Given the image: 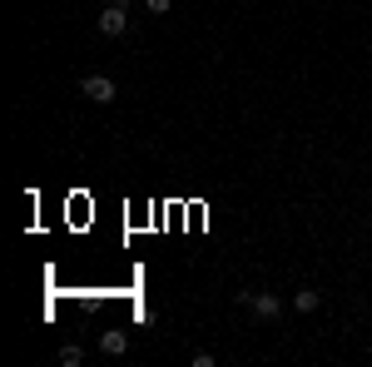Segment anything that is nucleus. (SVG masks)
Instances as JSON below:
<instances>
[{
    "label": "nucleus",
    "instance_id": "2",
    "mask_svg": "<svg viewBox=\"0 0 372 367\" xmlns=\"http://www.w3.org/2000/svg\"><path fill=\"white\" fill-rule=\"evenodd\" d=\"M238 303H248L258 318H278L283 313V298H273V293H238Z\"/></svg>",
    "mask_w": 372,
    "mask_h": 367
},
{
    "label": "nucleus",
    "instance_id": "8",
    "mask_svg": "<svg viewBox=\"0 0 372 367\" xmlns=\"http://www.w3.org/2000/svg\"><path fill=\"white\" fill-rule=\"evenodd\" d=\"M109 5H124V10H129V0H109Z\"/></svg>",
    "mask_w": 372,
    "mask_h": 367
},
{
    "label": "nucleus",
    "instance_id": "5",
    "mask_svg": "<svg viewBox=\"0 0 372 367\" xmlns=\"http://www.w3.org/2000/svg\"><path fill=\"white\" fill-rule=\"evenodd\" d=\"M318 303H323V293H313V288H303V293H293V308H298V313H313Z\"/></svg>",
    "mask_w": 372,
    "mask_h": 367
},
{
    "label": "nucleus",
    "instance_id": "1",
    "mask_svg": "<svg viewBox=\"0 0 372 367\" xmlns=\"http://www.w3.org/2000/svg\"><path fill=\"white\" fill-rule=\"evenodd\" d=\"M80 94H85V99H94V104H114V94H119V85H114L109 75H85V85H80Z\"/></svg>",
    "mask_w": 372,
    "mask_h": 367
},
{
    "label": "nucleus",
    "instance_id": "4",
    "mask_svg": "<svg viewBox=\"0 0 372 367\" xmlns=\"http://www.w3.org/2000/svg\"><path fill=\"white\" fill-rule=\"evenodd\" d=\"M99 353H104V358H124V353H129V333H119V328L99 333Z\"/></svg>",
    "mask_w": 372,
    "mask_h": 367
},
{
    "label": "nucleus",
    "instance_id": "6",
    "mask_svg": "<svg viewBox=\"0 0 372 367\" xmlns=\"http://www.w3.org/2000/svg\"><path fill=\"white\" fill-rule=\"evenodd\" d=\"M60 363H65V367H80V363H85V348H80V343H65V348H60Z\"/></svg>",
    "mask_w": 372,
    "mask_h": 367
},
{
    "label": "nucleus",
    "instance_id": "3",
    "mask_svg": "<svg viewBox=\"0 0 372 367\" xmlns=\"http://www.w3.org/2000/svg\"><path fill=\"white\" fill-rule=\"evenodd\" d=\"M94 25H99V35H109V40H114V35H124L129 15H124V5H104V15H99Z\"/></svg>",
    "mask_w": 372,
    "mask_h": 367
},
{
    "label": "nucleus",
    "instance_id": "7",
    "mask_svg": "<svg viewBox=\"0 0 372 367\" xmlns=\"http://www.w3.org/2000/svg\"><path fill=\"white\" fill-rule=\"evenodd\" d=\"M149 5V15H169V0H144Z\"/></svg>",
    "mask_w": 372,
    "mask_h": 367
}]
</instances>
